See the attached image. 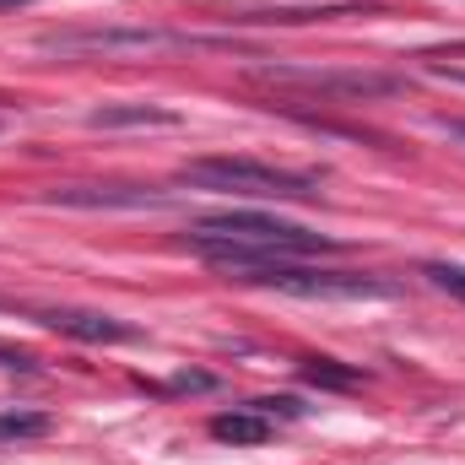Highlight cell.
Listing matches in <instances>:
<instances>
[{
  "label": "cell",
  "mask_w": 465,
  "mask_h": 465,
  "mask_svg": "<svg viewBox=\"0 0 465 465\" xmlns=\"http://www.w3.org/2000/svg\"><path fill=\"white\" fill-rule=\"evenodd\" d=\"M422 276H428L439 292H450V298H460V303H465V265H450V260H428V265H422Z\"/></svg>",
  "instance_id": "4fadbf2b"
},
{
  "label": "cell",
  "mask_w": 465,
  "mask_h": 465,
  "mask_svg": "<svg viewBox=\"0 0 465 465\" xmlns=\"http://www.w3.org/2000/svg\"><path fill=\"white\" fill-rule=\"evenodd\" d=\"M184 184L217 190V195H243V201H314L320 195L314 173L271 168L254 157H195V163H184Z\"/></svg>",
  "instance_id": "7a4b0ae2"
},
{
  "label": "cell",
  "mask_w": 465,
  "mask_h": 465,
  "mask_svg": "<svg viewBox=\"0 0 465 465\" xmlns=\"http://www.w3.org/2000/svg\"><path fill=\"white\" fill-rule=\"evenodd\" d=\"M87 124L93 130H146V124H179V114L163 104H104L87 114Z\"/></svg>",
  "instance_id": "ba28073f"
},
{
  "label": "cell",
  "mask_w": 465,
  "mask_h": 465,
  "mask_svg": "<svg viewBox=\"0 0 465 465\" xmlns=\"http://www.w3.org/2000/svg\"><path fill=\"white\" fill-rule=\"evenodd\" d=\"M11 5H22V0H0V11H11Z\"/></svg>",
  "instance_id": "e0dca14e"
},
{
  "label": "cell",
  "mask_w": 465,
  "mask_h": 465,
  "mask_svg": "<svg viewBox=\"0 0 465 465\" xmlns=\"http://www.w3.org/2000/svg\"><path fill=\"white\" fill-rule=\"evenodd\" d=\"M260 76H276V82H303V87H325V93H357V98H368V93H390V87H395L390 76H362V71L336 76V71H292V65H265Z\"/></svg>",
  "instance_id": "52a82bcc"
},
{
  "label": "cell",
  "mask_w": 465,
  "mask_h": 465,
  "mask_svg": "<svg viewBox=\"0 0 465 465\" xmlns=\"http://www.w3.org/2000/svg\"><path fill=\"white\" fill-rule=\"evenodd\" d=\"M444 130H450V135H460V141H465V119H444Z\"/></svg>",
  "instance_id": "2e32d148"
},
{
  "label": "cell",
  "mask_w": 465,
  "mask_h": 465,
  "mask_svg": "<svg viewBox=\"0 0 465 465\" xmlns=\"http://www.w3.org/2000/svg\"><path fill=\"white\" fill-rule=\"evenodd\" d=\"M38 44L54 54H119V49H173L190 38L163 27H76V33H44Z\"/></svg>",
  "instance_id": "277c9868"
},
{
  "label": "cell",
  "mask_w": 465,
  "mask_h": 465,
  "mask_svg": "<svg viewBox=\"0 0 465 465\" xmlns=\"http://www.w3.org/2000/svg\"><path fill=\"white\" fill-rule=\"evenodd\" d=\"M271 428H276V422H265V417L249 411V406H232L223 417H212V439H223V444H265Z\"/></svg>",
  "instance_id": "9c48e42d"
},
{
  "label": "cell",
  "mask_w": 465,
  "mask_h": 465,
  "mask_svg": "<svg viewBox=\"0 0 465 465\" xmlns=\"http://www.w3.org/2000/svg\"><path fill=\"white\" fill-rule=\"evenodd\" d=\"M190 249H201L212 265L238 271L254 260H298V254H336V238L282 223L271 212H217L190 228Z\"/></svg>",
  "instance_id": "6da1fadb"
},
{
  "label": "cell",
  "mask_w": 465,
  "mask_h": 465,
  "mask_svg": "<svg viewBox=\"0 0 465 465\" xmlns=\"http://www.w3.org/2000/svg\"><path fill=\"white\" fill-rule=\"evenodd\" d=\"M249 411H260L265 422H298L309 406L298 395H260V401H249Z\"/></svg>",
  "instance_id": "7c38bea8"
},
{
  "label": "cell",
  "mask_w": 465,
  "mask_h": 465,
  "mask_svg": "<svg viewBox=\"0 0 465 465\" xmlns=\"http://www.w3.org/2000/svg\"><path fill=\"white\" fill-rule=\"evenodd\" d=\"M44 433H49L44 411H0V444H27V439H44Z\"/></svg>",
  "instance_id": "30bf717a"
},
{
  "label": "cell",
  "mask_w": 465,
  "mask_h": 465,
  "mask_svg": "<svg viewBox=\"0 0 465 465\" xmlns=\"http://www.w3.org/2000/svg\"><path fill=\"white\" fill-rule=\"evenodd\" d=\"M0 368H16V373H33V351H16V347H0Z\"/></svg>",
  "instance_id": "5bb4252c"
},
{
  "label": "cell",
  "mask_w": 465,
  "mask_h": 465,
  "mask_svg": "<svg viewBox=\"0 0 465 465\" xmlns=\"http://www.w3.org/2000/svg\"><path fill=\"white\" fill-rule=\"evenodd\" d=\"M44 331H54V336H71V341H93V347H119V341H135L141 331L135 325H124L114 314H98V309H27Z\"/></svg>",
  "instance_id": "5b68a950"
},
{
  "label": "cell",
  "mask_w": 465,
  "mask_h": 465,
  "mask_svg": "<svg viewBox=\"0 0 465 465\" xmlns=\"http://www.w3.org/2000/svg\"><path fill=\"white\" fill-rule=\"evenodd\" d=\"M173 384H179V390H206V384H212V379H206V373H179V379H173Z\"/></svg>",
  "instance_id": "9a60e30c"
},
{
  "label": "cell",
  "mask_w": 465,
  "mask_h": 465,
  "mask_svg": "<svg viewBox=\"0 0 465 465\" xmlns=\"http://www.w3.org/2000/svg\"><path fill=\"white\" fill-rule=\"evenodd\" d=\"M303 379H309V384H325V390H351L362 373H357V368H336L331 357H309V362H303Z\"/></svg>",
  "instance_id": "8fae6325"
},
{
  "label": "cell",
  "mask_w": 465,
  "mask_h": 465,
  "mask_svg": "<svg viewBox=\"0 0 465 465\" xmlns=\"http://www.w3.org/2000/svg\"><path fill=\"white\" fill-rule=\"evenodd\" d=\"M450 82H465V71H450Z\"/></svg>",
  "instance_id": "ac0fdd59"
},
{
  "label": "cell",
  "mask_w": 465,
  "mask_h": 465,
  "mask_svg": "<svg viewBox=\"0 0 465 465\" xmlns=\"http://www.w3.org/2000/svg\"><path fill=\"white\" fill-rule=\"evenodd\" d=\"M232 282L271 287V292H287V298H395V282H384V276L314 271V265H298V260H254V265H238Z\"/></svg>",
  "instance_id": "3957f363"
},
{
  "label": "cell",
  "mask_w": 465,
  "mask_h": 465,
  "mask_svg": "<svg viewBox=\"0 0 465 465\" xmlns=\"http://www.w3.org/2000/svg\"><path fill=\"white\" fill-rule=\"evenodd\" d=\"M49 206H82V212H152L168 206L157 190H124V184H65L49 195Z\"/></svg>",
  "instance_id": "8992f818"
}]
</instances>
